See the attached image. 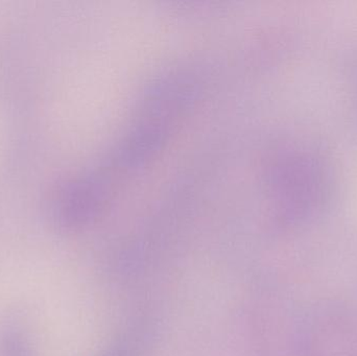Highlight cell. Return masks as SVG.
I'll return each mask as SVG.
<instances>
[{
  "mask_svg": "<svg viewBox=\"0 0 357 356\" xmlns=\"http://www.w3.org/2000/svg\"><path fill=\"white\" fill-rule=\"evenodd\" d=\"M0 356H36L31 334L18 322L0 328Z\"/></svg>",
  "mask_w": 357,
  "mask_h": 356,
  "instance_id": "cell-1",
  "label": "cell"
}]
</instances>
